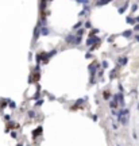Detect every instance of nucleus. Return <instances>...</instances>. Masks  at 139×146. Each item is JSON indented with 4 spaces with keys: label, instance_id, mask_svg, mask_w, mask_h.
Wrapping results in <instances>:
<instances>
[{
    "label": "nucleus",
    "instance_id": "39448f33",
    "mask_svg": "<svg viewBox=\"0 0 139 146\" xmlns=\"http://www.w3.org/2000/svg\"><path fill=\"white\" fill-rule=\"evenodd\" d=\"M47 33H49V31H47V29H43V30H42V34H47Z\"/></svg>",
    "mask_w": 139,
    "mask_h": 146
},
{
    "label": "nucleus",
    "instance_id": "1a4fd4ad",
    "mask_svg": "<svg viewBox=\"0 0 139 146\" xmlns=\"http://www.w3.org/2000/svg\"><path fill=\"white\" fill-rule=\"evenodd\" d=\"M135 20H136V22H139V16H138V18H136V19H135Z\"/></svg>",
    "mask_w": 139,
    "mask_h": 146
},
{
    "label": "nucleus",
    "instance_id": "0eeeda50",
    "mask_svg": "<svg viewBox=\"0 0 139 146\" xmlns=\"http://www.w3.org/2000/svg\"><path fill=\"white\" fill-rule=\"evenodd\" d=\"M135 30H139V25H136V26H135Z\"/></svg>",
    "mask_w": 139,
    "mask_h": 146
},
{
    "label": "nucleus",
    "instance_id": "f257e3e1",
    "mask_svg": "<svg viewBox=\"0 0 139 146\" xmlns=\"http://www.w3.org/2000/svg\"><path fill=\"white\" fill-rule=\"evenodd\" d=\"M127 116H128V110H123V111L119 114V120L122 123H126L127 122Z\"/></svg>",
    "mask_w": 139,
    "mask_h": 146
},
{
    "label": "nucleus",
    "instance_id": "20e7f679",
    "mask_svg": "<svg viewBox=\"0 0 139 146\" xmlns=\"http://www.w3.org/2000/svg\"><path fill=\"white\" fill-rule=\"evenodd\" d=\"M104 4H107V2H99L97 3V6H104Z\"/></svg>",
    "mask_w": 139,
    "mask_h": 146
},
{
    "label": "nucleus",
    "instance_id": "7ed1b4c3",
    "mask_svg": "<svg viewBox=\"0 0 139 146\" xmlns=\"http://www.w3.org/2000/svg\"><path fill=\"white\" fill-rule=\"evenodd\" d=\"M95 41H99V39H97V38H90V39H88V45H92Z\"/></svg>",
    "mask_w": 139,
    "mask_h": 146
},
{
    "label": "nucleus",
    "instance_id": "6e6552de",
    "mask_svg": "<svg viewBox=\"0 0 139 146\" xmlns=\"http://www.w3.org/2000/svg\"><path fill=\"white\" fill-rule=\"evenodd\" d=\"M136 41L139 42V35H136Z\"/></svg>",
    "mask_w": 139,
    "mask_h": 146
},
{
    "label": "nucleus",
    "instance_id": "423d86ee",
    "mask_svg": "<svg viewBox=\"0 0 139 146\" xmlns=\"http://www.w3.org/2000/svg\"><path fill=\"white\" fill-rule=\"evenodd\" d=\"M124 35H126V37H130V35H131V31H127V33H124Z\"/></svg>",
    "mask_w": 139,
    "mask_h": 146
},
{
    "label": "nucleus",
    "instance_id": "f03ea898",
    "mask_svg": "<svg viewBox=\"0 0 139 146\" xmlns=\"http://www.w3.org/2000/svg\"><path fill=\"white\" fill-rule=\"evenodd\" d=\"M135 22H136V20H135V19H132V18H128V19H127V23H130V25H134Z\"/></svg>",
    "mask_w": 139,
    "mask_h": 146
}]
</instances>
